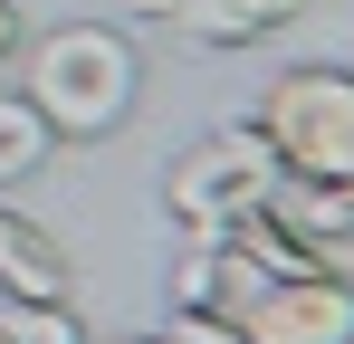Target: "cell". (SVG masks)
<instances>
[{
    "instance_id": "obj_8",
    "label": "cell",
    "mask_w": 354,
    "mask_h": 344,
    "mask_svg": "<svg viewBox=\"0 0 354 344\" xmlns=\"http://www.w3.org/2000/svg\"><path fill=\"white\" fill-rule=\"evenodd\" d=\"M48 153H58V134L39 124V106H29L19 86H0V191H10V182H29Z\"/></svg>"
},
{
    "instance_id": "obj_1",
    "label": "cell",
    "mask_w": 354,
    "mask_h": 344,
    "mask_svg": "<svg viewBox=\"0 0 354 344\" xmlns=\"http://www.w3.org/2000/svg\"><path fill=\"white\" fill-rule=\"evenodd\" d=\"M19 96L39 106V124L58 144H96L115 134L134 96H144V57L115 19H58L29 39V67H19Z\"/></svg>"
},
{
    "instance_id": "obj_4",
    "label": "cell",
    "mask_w": 354,
    "mask_h": 344,
    "mask_svg": "<svg viewBox=\"0 0 354 344\" xmlns=\"http://www.w3.org/2000/svg\"><path fill=\"white\" fill-rule=\"evenodd\" d=\"M230 325H239L249 344H345V335H354V278H335V268L268 278Z\"/></svg>"
},
{
    "instance_id": "obj_2",
    "label": "cell",
    "mask_w": 354,
    "mask_h": 344,
    "mask_svg": "<svg viewBox=\"0 0 354 344\" xmlns=\"http://www.w3.org/2000/svg\"><path fill=\"white\" fill-rule=\"evenodd\" d=\"M268 191H278V153H268L259 124H211V134L182 144L173 172H163V211H173L182 239H211V229L249 220Z\"/></svg>"
},
{
    "instance_id": "obj_6",
    "label": "cell",
    "mask_w": 354,
    "mask_h": 344,
    "mask_svg": "<svg viewBox=\"0 0 354 344\" xmlns=\"http://www.w3.org/2000/svg\"><path fill=\"white\" fill-rule=\"evenodd\" d=\"M306 0H173V29L201 39V48H249L268 29H288Z\"/></svg>"
},
{
    "instance_id": "obj_10",
    "label": "cell",
    "mask_w": 354,
    "mask_h": 344,
    "mask_svg": "<svg viewBox=\"0 0 354 344\" xmlns=\"http://www.w3.org/2000/svg\"><path fill=\"white\" fill-rule=\"evenodd\" d=\"M163 344H249L230 325V316H211V306H173V325H163Z\"/></svg>"
},
{
    "instance_id": "obj_3",
    "label": "cell",
    "mask_w": 354,
    "mask_h": 344,
    "mask_svg": "<svg viewBox=\"0 0 354 344\" xmlns=\"http://www.w3.org/2000/svg\"><path fill=\"white\" fill-rule=\"evenodd\" d=\"M249 124L268 134L278 172L345 182L354 172V67H288V77H268V96H259Z\"/></svg>"
},
{
    "instance_id": "obj_7",
    "label": "cell",
    "mask_w": 354,
    "mask_h": 344,
    "mask_svg": "<svg viewBox=\"0 0 354 344\" xmlns=\"http://www.w3.org/2000/svg\"><path fill=\"white\" fill-rule=\"evenodd\" d=\"M268 211H278L288 229H306L316 249H335V239H354V172L345 182H297V172H278Z\"/></svg>"
},
{
    "instance_id": "obj_9",
    "label": "cell",
    "mask_w": 354,
    "mask_h": 344,
    "mask_svg": "<svg viewBox=\"0 0 354 344\" xmlns=\"http://www.w3.org/2000/svg\"><path fill=\"white\" fill-rule=\"evenodd\" d=\"M0 344H86V325H77L67 306H19V296H0Z\"/></svg>"
},
{
    "instance_id": "obj_14",
    "label": "cell",
    "mask_w": 354,
    "mask_h": 344,
    "mask_svg": "<svg viewBox=\"0 0 354 344\" xmlns=\"http://www.w3.org/2000/svg\"><path fill=\"white\" fill-rule=\"evenodd\" d=\"M345 344H354V335H345Z\"/></svg>"
},
{
    "instance_id": "obj_11",
    "label": "cell",
    "mask_w": 354,
    "mask_h": 344,
    "mask_svg": "<svg viewBox=\"0 0 354 344\" xmlns=\"http://www.w3.org/2000/svg\"><path fill=\"white\" fill-rule=\"evenodd\" d=\"M10 57H19V0H0V77H10Z\"/></svg>"
},
{
    "instance_id": "obj_5",
    "label": "cell",
    "mask_w": 354,
    "mask_h": 344,
    "mask_svg": "<svg viewBox=\"0 0 354 344\" xmlns=\"http://www.w3.org/2000/svg\"><path fill=\"white\" fill-rule=\"evenodd\" d=\"M0 296H19V306H77L67 239L48 220H29V211H10V201H0Z\"/></svg>"
},
{
    "instance_id": "obj_13",
    "label": "cell",
    "mask_w": 354,
    "mask_h": 344,
    "mask_svg": "<svg viewBox=\"0 0 354 344\" xmlns=\"http://www.w3.org/2000/svg\"><path fill=\"white\" fill-rule=\"evenodd\" d=\"M115 344H163V335H115Z\"/></svg>"
},
{
    "instance_id": "obj_12",
    "label": "cell",
    "mask_w": 354,
    "mask_h": 344,
    "mask_svg": "<svg viewBox=\"0 0 354 344\" xmlns=\"http://www.w3.org/2000/svg\"><path fill=\"white\" fill-rule=\"evenodd\" d=\"M106 10H124V19H173V0H106Z\"/></svg>"
}]
</instances>
